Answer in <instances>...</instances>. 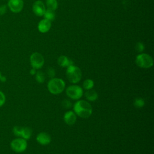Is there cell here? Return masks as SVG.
<instances>
[{
  "mask_svg": "<svg viewBox=\"0 0 154 154\" xmlns=\"http://www.w3.org/2000/svg\"><path fill=\"white\" fill-rule=\"evenodd\" d=\"M37 141L42 145H47L51 141V137L49 134L46 132H40L36 137Z\"/></svg>",
  "mask_w": 154,
  "mask_h": 154,
  "instance_id": "obj_10",
  "label": "cell"
},
{
  "mask_svg": "<svg viewBox=\"0 0 154 154\" xmlns=\"http://www.w3.org/2000/svg\"><path fill=\"white\" fill-rule=\"evenodd\" d=\"M66 93L69 98L73 100H78L83 95V90L78 85H72L66 88Z\"/></svg>",
  "mask_w": 154,
  "mask_h": 154,
  "instance_id": "obj_5",
  "label": "cell"
},
{
  "mask_svg": "<svg viewBox=\"0 0 154 154\" xmlns=\"http://www.w3.org/2000/svg\"><path fill=\"white\" fill-rule=\"evenodd\" d=\"M26 140L23 138H17L11 141L10 147L11 149L16 153H22L27 148Z\"/></svg>",
  "mask_w": 154,
  "mask_h": 154,
  "instance_id": "obj_6",
  "label": "cell"
},
{
  "mask_svg": "<svg viewBox=\"0 0 154 154\" xmlns=\"http://www.w3.org/2000/svg\"><path fill=\"white\" fill-rule=\"evenodd\" d=\"M58 64L63 67H67L69 66L73 65V62L65 55H61L58 58Z\"/></svg>",
  "mask_w": 154,
  "mask_h": 154,
  "instance_id": "obj_13",
  "label": "cell"
},
{
  "mask_svg": "<svg viewBox=\"0 0 154 154\" xmlns=\"http://www.w3.org/2000/svg\"><path fill=\"white\" fill-rule=\"evenodd\" d=\"M66 84L64 80L58 78H51L48 83V89L53 94H58L63 91Z\"/></svg>",
  "mask_w": 154,
  "mask_h": 154,
  "instance_id": "obj_2",
  "label": "cell"
},
{
  "mask_svg": "<svg viewBox=\"0 0 154 154\" xmlns=\"http://www.w3.org/2000/svg\"><path fill=\"white\" fill-rule=\"evenodd\" d=\"M32 135V129L29 127H22L20 137L25 140H28Z\"/></svg>",
  "mask_w": 154,
  "mask_h": 154,
  "instance_id": "obj_15",
  "label": "cell"
},
{
  "mask_svg": "<svg viewBox=\"0 0 154 154\" xmlns=\"http://www.w3.org/2000/svg\"><path fill=\"white\" fill-rule=\"evenodd\" d=\"M32 11L37 16H43L46 11L43 2L40 0L36 1L32 5Z\"/></svg>",
  "mask_w": 154,
  "mask_h": 154,
  "instance_id": "obj_9",
  "label": "cell"
},
{
  "mask_svg": "<svg viewBox=\"0 0 154 154\" xmlns=\"http://www.w3.org/2000/svg\"><path fill=\"white\" fill-rule=\"evenodd\" d=\"M1 72H0V78H1Z\"/></svg>",
  "mask_w": 154,
  "mask_h": 154,
  "instance_id": "obj_29",
  "label": "cell"
},
{
  "mask_svg": "<svg viewBox=\"0 0 154 154\" xmlns=\"http://www.w3.org/2000/svg\"><path fill=\"white\" fill-rule=\"evenodd\" d=\"M43 16H44L45 19H47V20L51 22V21H52L55 19V13L54 10L48 9L47 10L45 11Z\"/></svg>",
  "mask_w": 154,
  "mask_h": 154,
  "instance_id": "obj_16",
  "label": "cell"
},
{
  "mask_svg": "<svg viewBox=\"0 0 154 154\" xmlns=\"http://www.w3.org/2000/svg\"><path fill=\"white\" fill-rule=\"evenodd\" d=\"M5 102V96L3 92L0 91V107L3 106Z\"/></svg>",
  "mask_w": 154,
  "mask_h": 154,
  "instance_id": "obj_24",
  "label": "cell"
},
{
  "mask_svg": "<svg viewBox=\"0 0 154 154\" xmlns=\"http://www.w3.org/2000/svg\"><path fill=\"white\" fill-rule=\"evenodd\" d=\"M73 111L79 117L87 119L91 115L93 109L91 105L87 101L79 100L74 104Z\"/></svg>",
  "mask_w": 154,
  "mask_h": 154,
  "instance_id": "obj_1",
  "label": "cell"
},
{
  "mask_svg": "<svg viewBox=\"0 0 154 154\" xmlns=\"http://www.w3.org/2000/svg\"><path fill=\"white\" fill-rule=\"evenodd\" d=\"M66 76L71 83L76 84L81 79L82 72L78 67L71 65L67 67Z\"/></svg>",
  "mask_w": 154,
  "mask_h": 154,
  "instance_id": "obj_3",
  "label": "cell"
},
{
  "mask_svg": "<svg viewBox=\"0 0 154 154\" xmlns=\"http://www.w3.org/2000/svg\"><path fill=\"white\" fill-rule=\"evenodd\" d=\"M94 87V81L92 79H85L83 82V87L84 89L88 90L92 89Z\"/></svg>",
  "mask_w": 154,
  "mask_h": 154,
  "instance_id": "obj_18",
  "label": "cell"
},
{
  "mask_svg": "<svg viewBox=\"0 0 154 154\" xmlns=\"http://www.w3.org/2000/svg\"><path fill=\"white\" fill-rule=\"evenodd\" d=\"M45 75L42 71H38L35 73V79L38 83H43L45 80Z\"/></svg>",
  "mask_w": 154,
  "mask_h": 154,
  "instance_id": "obj_19",
  "label": "cell"
},
{
  "mask_svg": "<svg viewBox=\"0 0 154 154\" xmlns=\"http://www.w3.org/2000/svg\"><path fill=\"white\" fill-rule=\"evenodd\" d=\"M46 74L49 78H52L55 75V70L52 67H49L46 69Z\"/></svg>",
  "mask_w": 154,
  "mask_h": 154,
  "instance_id": "obj_22",
  "label": "cell"
},
{
  "mask_svg": "<svg viewBox=\"0 0 154 154\" xmlns=\"http://www.w3.org/2000/svg\"><path fill=\"white\" fill-rule=\"evenodd\" d=\"M30 63L32 68L35 69H41L45 63L43 55L38 52H34L30 56Z\"/></svg>",
  "mask_w": 154,
  "mask_h": 154,
  "instance_id": "obj_7",
  "label": "cell"
},
{
  "mask_svg": "<svg viewBox=\"0 0 154 154\" xmlns=\"http://www.w3.org/2000/svg\"><path fill=\"white\" fill-rule=\"evenodd\" d=\"M22 127L19 126H16L13 128V134L17 136V137H20V134L22 131Z\"/></svg>",
  "mask_w": 154,
  "mask_h": 154,
  "instance_id": "obj_21",
  "label": "cell"
},
{
  "mask_svg": "<svg viewBox=\"0 0 154 154\" xmlns=\"http://www.w3.org/2000/svg\"><path fill=\"white\" fill-rule=\"evenodd\" d=\"M85 96L87 99L90 101H95L98 98L97 93L92 89L88 90L85 93Z\"/></svg>",
  "mask_w": 154,
  "mask_h": 154,
  "instance_id": "obj_14",
  "label": "cell"
},
{
  "mask_svg": "<svg viewBox=\"0 0 154 154\" xmlns=\"http://www.w3.org/2000/svg\"><path fill=\"white\" fill-rule=\"evenodd\" d=\"M144 49V45L141 43V42H138L137 43V44L136 45V49L138 52H142Z\"/></svg>",
  "mask_w": 154,
  "mask_h": 154,
  "instance_id": "obj_25",
  "label": "cell"
},
{
  "mask_svg": "<svg viewBox=\"0 0 154 154\" xmlns=\"http://www.w3.org/2000/svg\"><path fill=\"white\" fill-rule=\"evenodd\" d=\"M7 11V5L4 4L0 6V15H4Z\"/></svg>",
  "mask_w": 154,
  "mask_h": 154,
  "instance_id": "obj_26",
  "label": "cell"
},
{
  "mask_svg": "<svg viewBox=\"0 0 154 154\" xmlns=\"http://www.w3.org/2000/svg\"><path fill=\"white\" fill-rule=\"evenodd\" d=\"M137 65L141 68L148 69L151 67L153 64L152 57L147 54H140L138 55L135 59Z\"/></svg>",
  "mask_w": 154,
  "mask_h": 154,
  "instance_id": "obj_4",
  "label": "cell"
},
{
  "mask_svg": "<svg viewBox=\"0 0 154 154\" xmlns=\"http://www.w3.org/2000/svg\"><path fill=\"white\" fill-rule=\"evenodd\" d=\"M7 6L11 11L17 13L22 10L23 1V0H8Z\"/></svg>",
  "mask_w": 154,
  "mask_h": 154,
  "instance_id": "obj_8",
  "label": "cell"
},
{
  "mask_svg": "<svg viewBox=\"0 0 154 154\" xmlns=\"http://www.w3.org/2000/svg\"><path fill=\"white\" fill-rule=\"evenodd\" d=\"M36 69H34V68H32L31 70H30V71H29V73H30V74L31 75H35V73H36Z\"/></svg>",
  "mask_w": 154,
  "mask_h": 154,
  "instance_id": "obj_27",
  "label": "cell"
},
{
  "mask_svg": "<svg viewBox=\"0 0 154 154\" xmlns=\"http://www.w3.org/2000/svg\"><path fill=\"white\" fill-rule=\"evenodd\" d=\"M46 4L48 9L52 10L54 11L58 7V3L57 0H46Z\"/></svg>",
  "mask_w": 154,
  "mask_h": 154,
  "instance_id": "obj_17",
  "label": "cell"
},
{
  "mask_svg": "<svg viewBox=\"0 0 154 154\" xmlns=\"http://www.w3.org/2000/svg\"><path fill=\"white\" fill-rule=\"evenodd\" d=\"M77 119L76 114L73 111H67L64 115V120L68 125H73L75 124Z\"/></svg>",
  "mask_w": 154,
  "mask_h": 154,
  "instance_id": "obj_11",
  "label": "cell"
},
{
  "mask_svg": "<svg viewBox=\"0 0 154 154\" xmlns=\"http://www.w3.org/2000/svg\"><path fill=\"white\" fill-rule=\"evenodd\" d=\"M0 81H1V82H5L6 81V78L5 77V76H1V78H0Z\"/></svg>",
  "mask_w": 154,
  "mask_h": 154,
  "instance_id": "obj_28",
  "label": "cell"
},
{
  "mask_svg": "<svg viewBox=\"0 0 154 154\" xmlns=\"http://www.w3.org/2000/svg\"><path fill=\"white\" fill-rule=\"evenodd\" d=\"M134 105L137 108H141L144 105V100L142 98H136L134 101Z\"/></svg>",
  "mask_w": 154,
  "mask_h": 154,
  "instance_id": "obj_20",
  "label": "cell"
},
{
  "mask_svg": "<svg viewBox=\"0 0 154 154\" xmlns=\"http://www.w3.org/2000/svg\"><path fill=\"white\" fill-rule=\"evenodd\" d=\"M51 26V21L44 19L39 22L38 24V29L40 32L42 33H45L50 29Z\"/></svg>",
  "mask_w": 154,
  "mask_h": 154,
  "instance_id": "obj_12",
  "label": "cell"
},
{
  "mask_svg": "<svg viewBox=\"0 0 154 154\" xmlns=\"http://www.w3.org/2000/svg\"><path fill=\"white\" fill-rule=\"evenodd\" d=\"M62 106L66 108V109H69L70 108H71L72 106V103L67 99H64L63 100L62 102Z\"/></svg>",
  "mask_w": 154,
  "mask_h": 154,
  "instance_id": "obj_23",
  "label": "cell"
}]
</instances>
